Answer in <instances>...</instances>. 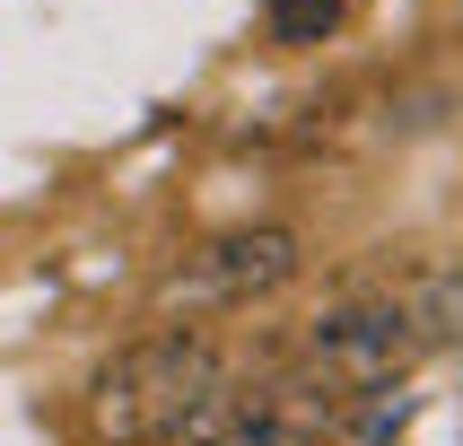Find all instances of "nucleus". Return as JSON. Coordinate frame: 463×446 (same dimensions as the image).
<instances>
[{"label":"nucleus","mask_w":463,"mask_h":446,"mask_svg":"<svg viewBox=\"0 0 463 446\" xmlns=\"http://www.w3.org/2000/svg\"><path fill=\"white\" fill-rule=\"evenodd\" d=\"M411 359H420V341H411V324H402V307H393V298H350V307L315 315L298 367H315L333 394H376V385H402Z\"/></svg>","instance_id":"obj_2"},{"label":"nucleus","mask_w":463,"mask_h":446,"mask_svg":"<svg viewBox=\"0 0 463 446\" xmlns=\"http://www.w3.org/2000/svg\"><path fill=\"white\" fill-rule=\"evenodd\" d=\"M298 262H307V245L288 228H228L219 245H202L193 254V271H184V298H202V307H245V298H271V289L298 280Z\"/></svg>","instance_id":"obj_4"},{"label":"nucleus","mask_w":463,"mask_h":446,"mask_svg":"<svg viewBox=\"0 0 463 446\" xmlns=\"http://www.w3.org/2000/svg\"><path fill=\"white\" fill-rule=\"evenodd\" d=\"M420 420V394L411 385H376V394H341V446H393L402 429Z\"/></svg>","instance_id":"obj_6"},{"label":"nucleus","mask_w":463,"mask_h":446,"mask_svg":"<svg viewBox=\"0 0 463 446\" xmlns=\"http://www.w3.org/2000/svg\"><path fill=\"white\" fill-rule=\"evenodd\" d=\"M219 376V350H210L202 333H149L131 341V350H114V359L97 367V385H88V438L97 446H166L175 438L184 403Z\"/></svg>","instance_id":"obj_1"},{"label":"nucleus","mask_w":463,"mask_h":446,"mask_svg":"<svg viewBox=\"0 0 463 446\" xmlns=\"http://www.w3.org/2000/svg\"><path fill=\"white\" fill-rule=\"evenodd\" d=\"M341 429V394L315 367H280V376H228V420L219 446H324Z\"/></svg>","instance_id":"obj_3"},{"label":"nucleus","mask_w":463,"mask_h":446,"mask_svg":"<svg viewBox=\"0 0 463 446\" xmlns=\"http://www.w3.org/2000/svg\"><path fill=\"white\" fill-rule=\"evenodd\" d=\"M341 26V0H271V35L280 44H324Z\"/></svg>","instance_id":"obj_7"},{"label":"nucleus","mask_w":463,"mask_h":446,"mask_svg":"<svg viewBox=\"0 0 463 446\" xmlns=\"http://www.w3.org/2000/svg\"><path fill=\"white\" fill-rule=\"evenodd\" d=\"M393 307H402L420 350H455L463 341V271H429V280H411Z\"/></svg>","instance_id":"obj_5"}]
</instances>
